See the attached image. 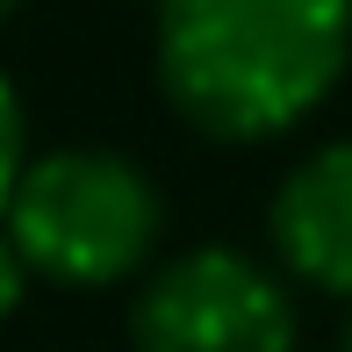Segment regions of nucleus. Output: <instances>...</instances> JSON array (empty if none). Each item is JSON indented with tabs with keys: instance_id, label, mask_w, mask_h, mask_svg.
<instances>
[{
	"instance_id": "obj_6",
	"label": "nucleus",
	"mask_w": 352,
	"mask_h": 352,
	"mask_svg": "<svg viewBox=\"0 0 352 352\" xmlns=\"http://www.w3.org/2000/svg\"><path fill=\"white\" fill-rule=\"evenodd\" d=\"M22 274H29V266L14 259V245H8V230H0V316H8L14 302H22Z\"/></svg>"
},
{
	"instance_id": "obj_4",
	"label": "nucleus",
	"mask_w": 352,
	"mask_h": 352,
	"mask_svg": "<svg viewBox=\"0 0 352 352\" xmlns=\"http://www.w3.org/2000/svg\"><path fill=\"white\" fill-rule=\"evenodd\" d=\"M266 230H274L280 274L324 287V295H352V137L316 144L302 166H287Z\"/></svg>"
},
{
	"instance_id": "obj_1",
	"label": "nucleus",
	"mask_w": 352,
	"mask_h": 352,
	"mask_svg": "<svg viewBox=\"0 0 352 352\" xmlns=\"http://www.w3.org/2000/svg\"><path fill=\"white\" fill-rule=\"evenodd\" d=\"M352 65V0H158V87L201 137L295 130Z\"/></svg>"
},
{
	"instance_id": "obj_8",
	"label": "nucleus",
	"mask_w": 352,
	"mask_h": 352,
	"mask_svg": "<svg viewBox=\"0 0 352 352\" xmlns=\"http://www.w3.org/2000/svg\"><path fill=\"white\" fill-rule=\"evenodd\" d=\"M338 352H352V324H345V345H338Z\"/></svg>"
},
{
	"instance_id": "obj_2",
	"label": "nucleus",
	"mask_w": 352,
	"mask_h": 352,
	"mask_svg": "<svg viewBox=\"0 0 352 352\" xmlns=\"http://www.w3.org/2000/svg\"><path fill=\"white\" fill-rule=\"evenodd\" d=\"M158 223H166V201L137 158L72 144L22 166L0 230L29 274L58 287H116L151 259Z\"/></svg>"
},
{
	"instance_id": "obj_3",
	"label": "nucleus",
	"mask_w": 352,
	"mask_h": 352,
	"mask_svg": "<svg viewBox=\"0 0 352 352\" xmlns=\"http://www.w3.org/2000/svg\"><path fill=\"white\" fill-rule=\"evenodd\" d=\"M137 352H295V302L274 266L230 245H195L137 287Z\"/></svg>"
},
{
	"instance_id": "obj_7",
	"label": "nucleus",
	"mask_w": 352,
	"mask_h": 352,
	"mask_svg": "<svg viewBox=\"0 0 352 352\" xmlns=\"http://www.w3.org/2000/svg\"><path fill=\"white\" fill-rule=\"evenodd\" d=\"M14 8H22V0H0V22H8V14H14Z\"/></svg>"
},
{
	"instance_id": "obj_5",
	"label": "nucleus",
	"mask_w": 352,
	"mask_h": 352,
	"mask_svg": "<svg viewBox=\"0 0 352 352\" xmlns=\"http://www.w3.org/2000/svg\"><path fill=\"white\" fill-rule=\"evenodd\" d=\"M22 166H29V151H22V94L0 72V216H8V195L22 180Z\"/></svg>"
}]
</instances>
